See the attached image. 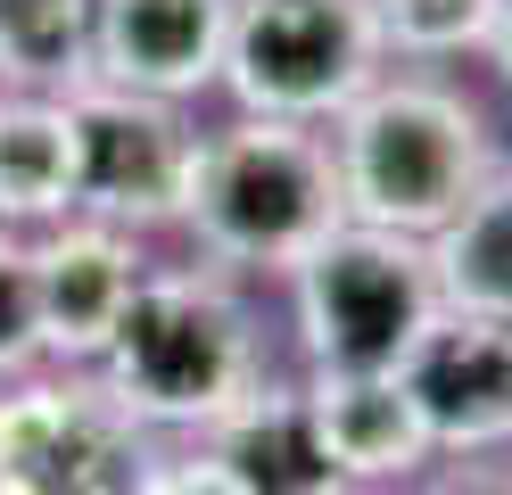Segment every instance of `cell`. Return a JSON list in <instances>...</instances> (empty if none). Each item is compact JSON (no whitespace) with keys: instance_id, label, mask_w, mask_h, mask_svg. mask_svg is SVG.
Instances as JSON below:
<instances>
[{"instance_id":"1","label":"cell","mask_w":512,"mask_h":495,"mask_svg":"<svg viewBox=\"0 0 512 495\" xmlns=\"http://www.w3.org/2000/svg\"><path fill=\"white\" fill-rule=\"evenodd\" d=\"M100 388L141 438H207L273 380V339L240 273L223 264H149L116 339L100 347Z\"/></svg>"},{"instance_id":"2","label":"cell","mask_w":512,"mask_h":495,"mask_svg":"<svg viewBox=\"0 0 512 495\" xmlns=\"http://www.w3.org/2000/svg\"><path fill=\"white\" fill-rule=\"evenodd\" d=\"M339 223L347 198L323 124L232 116L223 132H199V174L182 207L199 264H223L240 281H290Z\"/></svg>"},{"instance_id":"3","label":"cell","mask_w":512,"mask_h":495,"mask_svg":"<svg viewBox=\"0 0 512 495\" xmlns=\"http://www.w3.org/2000/svg\"><path fill=\"white\" fill-rule=\"evenodd\" d=\"M323 132H331L347 223L405 231V240H430L438 223H455L463 198L504 165L479 99L438 75H380Z\"/></svg>"},{"instance_id":"4","label":"cell","mask_w":512,"mask_h":495,"mask_svg":"<svg viewBox=\"0 0 512 495\" xmlns=\"http://www.w3.org/2000/svg\"><path fill=\"white\" fill-rule=\"evenodd\" d=\"M438 281L430 248L405 231L339 223L290 273V322L306 372H405V355L438 322Z\"/></svg>"},{"instance_id":"5","label":"cell","mask_w":512,"mask_h":495,"mask_svg":"<svg viewBox=\"0 0 512 495\" xmlns=\"http://www.w3.org/2000/svg\"><path fill=\"white\" fill-rule=\"evenodd\" d=\"M389 75L380 25L364 0H232L215 83L240 116L281 124H339Z\"/></svg>"},{"instance_id":"6","label":"cell","mask_w":512,"mask_h":495,"mask_svg":"<svg viewBox=\"0 0 512 495\" xmlns=\"http://www.w3.org/2000/svg\"><path fill=\"white\" fill-rule=\"evenodd\" d=\"M58 108L75 132V215L116 223L133 240L182 231L190 174H199V124L182 116V99H149L83 75L75 91H58Z\"/></svg>"},{"instance_id":"7","label":"cell","mask_w":512,"mask_h":495,"mask_svg":"<svg viewBox=\"0 0 512 495\" xmlns=\"http://www.w3.org/2000/svg\"><path fill=\"white\" fill-rule=\"evenodd\" d=\"M149 438L100 388V372L0 380V495H116Z\"/></svg>"},{"instance_id":"8","label":"cell","mask_w":512,"mask_h":495,"mask_svg":"<svg viewBox=\"0 0 512 495\" xmlns=\"http://www.w3.org/2000/svg\"><path fill=\"white\" fill-rule=\"evenodd\" d=\"M34 256V322H42V363L58 372H91L100 347L116 339L124 306H133V289L149 273V256L133 231L116 223H91V215H67L25 240Z\"/></svg>"},{"instance_id":"9","label":"cell","mask_w":512,"mask_h":495,"mask_svg":"<svg viewBox=\"0 0 512 495\" xmlns=\"http://www.w3.org/2000/svg\"><path fill=\"white\" fill-rule=\"evenodd\" d=\"M405 388L430 421L438 454H504L512 438V322L438 314L405 355Z\"/></svg>"},{"instance_id":"10","label":"cell","mask_w":512,"mask_h":495,"mask_svg":"<svg viewBox=\"0 0 512 495\" xmlns=\"http://www.w3.org/2000/svg\"><path fill=\"white\" fill-rule=\"evenodd\" d=\"M232 0H100L91 9V75L149 99L215 91Z\"/></svg>"},{"instance_id":"11","label":"cell","mask_w":512,"mask_h":495,"mask_svg":"<svg viewBox=\"0 0 512 495\" xmlns=\"http://www.w3.org/2000/svg\"><path fill=\"white\" fill-rule=\"evenodd\" d=\"M306 405H314V429H323L339 479L356 495L405 487L438 462L405 372H306Z\"/></svg>"},{"instance_id":"12","label":"cell","mask_w":512,"mask_h":495,"mask_svg":"<svg viewBox=\"0 0 512 495\" xmlns=\"http://www.w3.org/2000/svg\"><path fill=\"white\" fill-rule=\"evenodd\" d=\"M199 446L223 462V479H232L240 495H356L339 479L323 429H314L306 380H281V372L256 388L240 413H223Z\"/></svg>"},{"instance_id":"13","label":"cell","mask_w":512,"mask_h":495,"mask_svg":"<svg viewBox=\"0 0 512 495\" xmlns=\"http://www.w3.org/2000/svg\"><path fill=\"white\" fill-rule=\"evenodd\" d=\"M75 215V132L42 91H0V231H50Z\"/></svg>"},{"instance_id":"14","label":"cell","mask_w":512,"mask_h":495,"mask_svg":"<svg viewBox=\"0 0 512 495\" xmlns=\"http://www.w3.org/2000/svg\"><path fill=\"white\" fill-rule=\"evenodd\" d=\"M430 281L446 314H479V322H512V157L463 198L455 223L430 231Z\"/></svg>"},{"instance_id":"15","label":"cell","mask_w":512,"mask_h":495,"mask_svg":"<svg viewBox=\"0 0 512 495\" xmlns=\"http://www.w3.org/2000/svg\"><path fill=\"white\" fill-rule=\"evenodd\" d=\"M91 9L100 0H0V91H75L91 75Z\"/></svg>"},{"instance_id":"16","label":"cell","mask_w":512,"mask_h":495,"mask_svg":"<svg viewBox=\"0 0 512 495\" xmlns=\"http://www.w3.org/2000/svg\"><path fill=\"white\" fill-rule=\"evenodd\" d=\"M364 9L380 25V50L413 66L488 50V25H496V0H364Z\"/></svg>"},{"instance_id":"17","label":"cell","mask_w":512,"mask_h":495,"mask_svg":"<svg viewBox=\"0 0 512 495\" xmlns=\"http://www.w3.org/2000/svg\"><path fill=\"white\" fill-rule=\"evenodd\" d=\"M42 372V322H34V256L25 231H0V380Z\"/></svg>"},{"instance_id":"18","label":"cell","mask_w":512,"mask_h":495,"mask_svg":"<svg viewBox=\"0 0 512 495\" xmlns=\"http://www.w3.org/2000/svg\"><path fill=\"white\" fill-rule=\"evenodd\" d=\"M116 495H240L232 479H223V462L207 446H174V454H141L133 462V479H124Z\"/></svg>"},{"instance_id":"19","label":"cell","mask_w":512,"mask_h":495,"mask_svg":"<svg viewBox=\"0 0 512 495\" xmlns=\"http://www.w3.org/2000/svg\"><path fill=\"white\" fill-rule=\"evenodd\" d=\"M422 495H512V462L504 454H455L446 471H430Z\"/></svg>"},{"instance_id":"20","label":"cell","mask_w":512,"mask_h":495,"mask_svg":"<svg viewBox=\"0 0 512 495\" xmlns=\"http://www.w3.org/2000/svg\"><path fill=\"white\" fill-rule=\"evenodd\" d=\"M488 58H496V75L512 91V0H496V25H488Z\"/></svg>"},{"instance_id":"21","label":"cell","mask_w":512,"mask_h":495,"mask_svg":"<svg viewBox=\"0 0 512 495\" xmlns=\"http://www.w3.org/2000/svg\"><path fill=\"white\" fill-rule=\"evenodd\" d=\"M380 495H405V487H380Z\"/></svg>"},{"instance_id":"22","label":"cell","mask_w":512,"mask_h":495,"mask_svg":"<svg viewBox=\"0 0 512 495\" xmlns=\"http://www.w3.org/2000/svg\"><path fill=\"white\" fill-rule=\"evenodd\" d=\"M504 462H512V438H504Z\"/></svg>"}]
</instances>
